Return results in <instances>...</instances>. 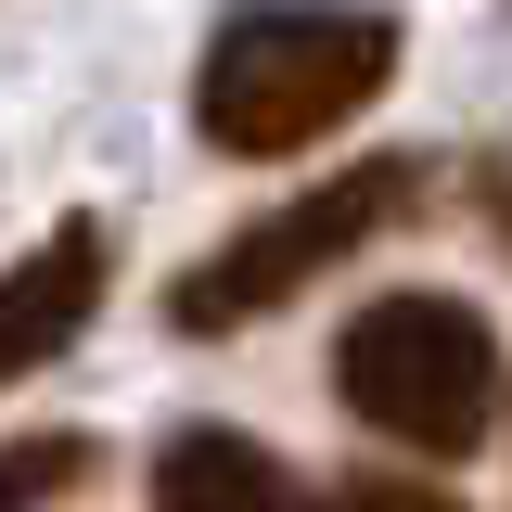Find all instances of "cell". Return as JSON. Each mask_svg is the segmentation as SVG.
Segmentation results:
<instances>
[{"mask_svg":"<svg viewBox=\"0 0 512 512\" xmlns=\"http://www.w3.org/2000/svg\"><path fill=\"white\" fill-rule=\"evenodd\" d=\"M346 512H461V500H436V487H397V474H372V487H346Z\"/></svg>","mask_w":512,"mask_h":512,"instance_id":"52a82bcc","label":"cell"},{"mask_svg":"<svg viewBox=\"0 0 512 512\" xmlns=\"http://www.w3.org/2000/svg\"><path fill=\"white\" fill-rule=\"evenodd\" d=\"M333 397L384 448L474 461L487 448V410H500V333H487L474 295H372L333 333Z\"/></svg>","mask_w":512,"mask_h":512,"instance_id":"7a4b0ae2","label":"cell"},{"mask_svg":"<svg viewBox=\"0 0 512 512\" xmlns=\"http://www.w3.org/2000/svg\"><path fill=\"white\" fill-rule=\"evenodd\" d=\"M103 295H116V231L103 218H52L39 244L0 269V397L26 372H52L64 346L103 320Z\"/></svg>","mask_w":512,"mask_h":512,"instance_id":"277c9868","label":"cell"},{"mask_svg":"<svg viewBox=\"0 0 512 512\" xmlns=\"http://www.w3.org/2000/svg\"><path fill=\"white\" fill-rule=\"evenodd\" d=\"M154 512H320V500H308V474L269 461L256 436L192 423V436H167V461H154Z\"/></svg>","mask_w":512,"mask_h":512,"instance_id":"5b68a950","label":"cell"},{"mask_svg":"<svg viewBox=\"0 0 512 512\" xmlns=\"http://www.w3.org/2000/svg\"><path fill=\"white\" fill-rule=\"evenodd\" d=\"M410 205H423V154H359V167H333L320 192L244 218L231 244H205L180 282H167V320H180V333H244V320L295 308L320 269H346L372 231H397Z\"/></svg>","mask_w":512,"mask_h":512,"instance_id":"3957f363","label":"cell"},{"mask_svg":"<svg viewBox=\"0 0 512 512\" xmlns=\"http://www.w3.org/2000/svg\"><path fill=\"white\" fill-rule=\"evenodd\" d=\"M384 77H397V13H372V0H244V13H218V39L192 64V128L244 167H282L320 128L372 116Z\"/></svg>","mask_w":512,"mask_h":512,"instance_id":"6da1fadb","label":"cell"},{"mask_svg":"<svg viewBox=\"0 0 512 512\" xmlns=\"http://www.w3.org/2000/svg\"><path fill=\"white\" fill-rule=\"evenodd\" d=\"M90 461H103L90 436H13V448H0V512H52V500H77V487H90Z\"/></svg>","mask_w":512,"mask_h":512,"instance_id":"8992f818","label":"cell"}]
</instances>
